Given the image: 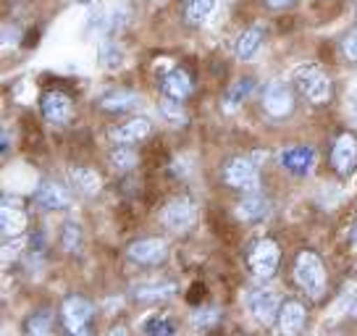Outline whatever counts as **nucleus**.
Segmentation results:
<instances>
[{
    "label": "nucleus",
    "mask_w": 357,
    "mask_h": 336,
    "mask_svg": "<svg viewBox=\"0 0 357 336\" xmlns=\"http://www.w3.org/2000/svg\"><path fill=\"white\" fill-rule=\"evenodd\" d=\"M247 305H250L252 318L260 321V323H271L273 318H279L281 305H279V297L273 291H252Z\"/></svg>",
    "instance_id": "obj_12"
},
{
    "label": "nucleus",
    "mask_w": 357,
    "mask_h": 336,
    "mask_svg": "<svg viewBox=\"0 0 357 336\" xmlns=\"http://www.w3.org/2000/svg\"><path fill=\"white\" fill-rule=\"evenodd\" d=\"M160 90L166 98H174V100H184L192 95V79L184 68H171L166 77L160 79Z\"/></svg>",
    "instance_id": "obj_16"
},
{
    "label": "nucleus",
    "mask_w": 357,
    "mask_h": 336,
    "mask_svg": "<svg viewBox=\"0 0 357 336\" xmlns=\"http://www.w3.org/2000/svg\"><path fill=\"white\" fill-rule=\"evenodd\" d=\"M111 166L116 168V171H132V168L137 166V155H134V150L119 145L111 153Z\"/></svg>",
    "instance_id": "obj_29"
},
{
    "label": "nucleus",
    "mask_w": 357,
    "mask_h": 336,
    "mask_svg": "<svg viewBox=\"0 0 357 336\" xmlns=\"http://www.w3.org/2000/svg\"><path fill=\"white\" fill-rule=\"evenodd\" d=\"M142 102V98L132 90H113L108 95L100 98V108L102 111H111V113H123V111H132Z\"/></svg>",
    "instance_id": "obj_18"
},
{
    "label": "nucleus",
    "mask_w": 357,
    "mask_h": 336,
    "mask_svg": "<svg viewBox=\"0 0 357 336\" xmlns=\"http://www.w3.org/2000/svg\"><path fill=\"white\" fill-rule=\"evenodd\" d=\"M223 181H226L229 187H234V190L247 192V194L260 190L255 163H252L250 158H242V155H234L226 160V166H223Z\"/></svg>",
    "instance_id": "obj_3"
},
{
    "label": "nucleus",
    "mask_w": 357,
    "mask_h": 336,
    "mask_svg": "<svg viewBox=\"0 0 357 336\" xmlns=\"http://www.w3.org/2000/svg\"><path fill=\"white\" fill-rule=\"evenodd\" d=\"M252 87H255V82H252V79H239L236 84H231V90L226 92V100H223L226 111H229V113L236 111V108H239V105H242V102L250 98Z\"/></svg>",
    "instance_id": "obj_23"
},
{
    "label": "nucleus",
    "mask_w": 357,
    "mask_h": 336,
    "mask_svg": "<svg viewBox=\"0 0 357 336\" xmlns=\"http://www.w3.org/2000/svg\"><path fill=\"white\" fill-rule=\"evenodd\" d=\"M142 331L145 334H174V323L166 321L163 315H153L142 323Z\"/></svg>",
    "instance_id": "obj_30"
},
{
    "label": "nucleus",
    "mask_w": 357,
    "mask_h": 336,
    "mask_svg": "<svg viewBox=\"0 0 357 336\" xmlns=\"http://www.w3.org/2000/svg\"><path fill=\"white\" fill-rule=\"evenodd\" d=\"M176 291V284H155V281H150V284H134L132 287V294L137 300H168L171 294Z\"/></svg>",
    "instance_id": "obj_22"
},
{
    "label": "nucleus",
    "mask_w": 357,
    "mask_h": 336,
    "mask_svg": "<svg viewBox=\"0 0 357 336\" xmlns=\"http://www.w3.org/2000/svg\"><path fill=\"white\" fill-rule=\"evenodd\" d=\"M181 100H174V98H166V100L158 102V111H160V116L166 119L168 123H184L187 121V113H184V108L178 105Z\"/></svg>",
    "instance_id": "obj_27"
},
{
    "label": "nucleus",
    "mask_w": 357,
    "mask_h": 336,
    "mask_svg": "<svg viewBox=\"0 0 357 336\" xmlns=\"http://www.w3.org/2000/svg\"><path fill=\"white\" fill-rule=\"evenodd\" d=\"M342 50H344V56L349 58V61H355V63H357V29H355V32H349L344 37V43H342Z\"/></svg>",
    "instance_id": "obj_32"
},
{
    "label": "nucleus",
    "mask_w": 357,
    "mask_h": 336,
    "mask_svg": "<svg viewBox=\"0 0 357 336\" xmlns=\"http://www.w3.org/2000/svg\"><path fill=\"white\" fill-rule=\"evenodd\" d=\"M126 255H129V260L139 263V266H158V263L166 260L168 247L163 239L150 236V239H137V242H132V245L126 247Z\"/></svg>",
    "instance_id": "obj_6"
},
{
    "label": "nucleus",
    "mask_w": 357,
    "mask_h": 336,
    "mask_svg": "<svg viewBox=\"0 0 357 336\" xmlns=\"http://www.w3.org/2000/svg\"><path fill=\"white\" fill-rule=\"evenodd\" d=\"M294 82H297V87L305 92V98L315 105H324L328 102L331 98V79L321 74V68L315 66V63H305V66L294 68Z\"/></svg>",
    "instance_id": "obj_2"
},
{
    "label": "nucleus",
    "mask_w": 357,
    "mask_h": 336,
    "mask_svg": "<svg viewBox=\"0 0 357 336\" xmlns=\"http://www.w3.org/2000/svg\"><path fill=\"white\" fill-rule=\"evenodd\" d=\"M100 66L105 71H119L123 66V50L116 43H102L100 45Z\"/></svg>",
    "instance_id": "obj_25"
},
{
    "label": "nucleus",
    "mask_w": 357,
    "mask_h": 336,
    "mask_svg": "<svg viewBox=\"0 0 357 336\" xmlns=\"http://www.w3.org/2000/svg\"><path fill=\"white\" fill-rule=\"evenodd\" d=\"M163 224H166V229H171V231H184L187 226H192V221H195V205H192V200H187V197H176V200H171L163 208Z\"/></svg>",
    "instance_id": "obj_9"
},
{
    "label": "nucleus",
    "mask_w": 357,
    "mask_h": 336,
    "mask_svg": "<svg viewBox=\"0 0 357 336\" xmlns=\"http://www.w3.org/2000/svg\"><path fill=\"white\" fill-rule=\"evenodd\" d=\"M347 313H349V318H352V321H357V294H352V297H349V303H347Z\"/></svg>",
    "instance_id": "obj_34"
},
{
    "label": "nucleus",
    "mask_w": 357,
    "mask_h": 336,
    "mask_svg": "<svg viewBox=\"0 0 357 336\" xmlns=\"http://www.w3.org/2000/svg\"><path fill=\"white\" fill-rule=\"evenodd\" d=\"M34 197H37V202L43 205L45 211H66L68 205H71L68 192L61 184H56V181H40Z\"/></svg>",
    "instance_id": "obj_14"
},
{
    "label": "nucleus",
    "mask_w": 357,
    "mask_h": 336,
    "mask_svg": "<svg viewBox=\"0 0 357 336\" xmlns=\"http://www.w3.org/2000/svg\"><path fill=\"white\" fill-rule=\"evenodd\" d=\"M294 0H268V6L271 8H289Z\"/></svg>",
    "instance_id": "obj_35"
},
{
    "label": "nucleus",
    "mask_w": 357,
    "mask_h": 336,
    "mask_svg": "<svg viewBox=\"0 0 357 336\" xmlns=\"http://www.w3.org/2000/svg\"><path fill=\"white\" fill-rule=\"evenodd\" d=\"M331 163H334L339 176H349L357 166V137L352 132L336 137L334 150H331Z\"/></svg>",
    "instance_id": "obj_7"
},
{
    "label": "nucleus",
    "mask_w": 357,
    "mask_h": 336,
    "mask_svg": "<svg viewBox=\"0 0 357 336\" xmlns=\"http://www.w3.org/2000/svg\"><path fill=\"white\" fill-rule=\"evenodd\" d=\"M19 37H22V32L16 29V26H3V47H13L16 43H19Z\"/></svg>",
    "instance_id": "obj_33"
},
{
    "label": "nucleus",
    "mask_w": 357,
    "mask_h": 336,
    "mask_svg": "<svg viewBox=\"0 0 357 336\" xmlns=\"http://www.w3.org/2000/svg\"><path fill=\"white\" fill-rule=\"evenodd\" d=\"M150 132H153V121L145 119V116H139V119H132V121L111 129L108 137L116 145H134V142H142L145 137H150Z\"/></svg>",
    "instance_id": "obj_10"
},
{
    "label": "nucleus",
    "mask_w": 357,
    "mask_h": 336,
    "mask_svg": "<svg viewBox=\"0 0 357 336\" xmlns=\"http://www.w3.org/2000/svg\"><path fill=\"white\" fill-rule=\"evenodd\" d=\"M263 102H266V111L273 119H284L294 111V92L287 82H273V84H268Z\"/></svg>",
    "instance_id": "obj_8"
},
{
    "label": "nucleus",
    "mask_w": 357,
    "mask_h": 336,
    "mask_svg": "<svg viewBox=\"0 0 357 336\" xmlns=\"http://www.w3.org/2000/svg\"><path fill=\"white\" fill-rule=\"evenodd\" d=\"M218 321V310H197V313L192 315V326L195 328H208V326H213Z\"/></svg>",
    "instance_id": "obj_31"
},
{
    "label": "nucleus",
    "mask_w": 357,
    "mask_h": 336,
    "mask_svg": "<svg viewBox=\"0 0 357 336\" xmlns=\"http://www.w3.org/2000/svg\"><path fill=\"white\" fill-rule=\"evenodd\" d=\"M355 119H357V111H355Z\"/></svg>",
    "instance_id": "obj_38"
},
{
    "label": "nucleus",
    "mask_w": 357,
    "mask_h": 336,
    "mask_svg": "<svg viewBox=\"0 0 357 336\" xmlns=\"http://www.w3.org/2000/svg\"><path fill=\"white\" fill-rule=\"evenodd\" d=\"M50 328H53V315L47 313V310H40V313L29 315L26 323H24V331L29 336H45Z\"/></svg>",
    "instance_id": "obj_26"
},
{
    "label": "nucleus",
    "mask_w": 357,
    "mask_h": 336,
    "mask_svg": "<svg viewBox=\"0 0 357 336\" xmlns=\"http://www.w3.org/2000/svg\"><path fill=\"white\" fill-rule=\"evenodd\" d=\"M260 43H263V29L260 26L245 29V32L236 37V58L239 61H250L260 50Z\"/></svg>",
    "instance_id": "obj_21"
},
{
    "label": "nucleus",
    "mask_w": 357,
    "mask_h": 336,
    "mask_svg": "<svg viewBox=\"0 0 357 336\" xmlns=\"http://www.w3.org/2000/svg\"><path fill=\"white\" fill-rule=\"evenodd\" d=\"M61 245H63L66 252H79V247H82V226L74 224V221L63 224V231H61Z\"/></svg>",
    "instance_id": "obj_28"
},
{
    "label": "nucleus",
    "mask_w": 357,
    "mask_h": 336,
    "mask_svg": "<svg viewBox=\"0 0 357 336\" xmlns=\"http://www.w3.org/2000/svg\"><path fill=\"white\" fill-rule=\"evenodd\" d=\"M61 318H63V323H66V328L71 334L84 336L87 334L89 318H92V303H87L84 297L71 294V297H66L63 305H61Z\"/></svg>",
    "instance_id": "obj_5"
},
{
    "label": "nucleus",
    "mask_w": 357,
    "mask_h": 336,
    "mask_svg": "<svg viewBox=\"0 0 357 336\" xmlns=\"http://www.w3.org/2000/svg\"><path fill=\"white\" fill-rule=\"evenodd\" d=\"M68 184L84 197H95L102 187L100 176L92 168H68Z\"/></svg>",
    "instance_id": "obj_17"
},
{
    "label": "nucleus",
    "mask_w": 357,
    "mask_h": 336,
    "mask_svg": "<svg viewBox=\"0 0 357 336\" xmlns=\"http://www.w3.org/2000/svg\"><path fill=\"white\" fill-rule=\"evenodd\" d=\"M79 3H84V6H92V3H98V0H79Z\"/></svg>",
    "instance_id": "obj_37"
},
{
    "label": "nucleus",
    "mask_w": 357,
    "mask_h": 336,
    "mask_svg": "<svg viewBox=\"0 0 357 336\" xmlns=\"http://www.w3.org/2000/svg\"><path fill=\"white\" fill-rule=\"evenodd\" d=\"M302 326H305V307H302L300 303H294V300L281 305V310H279L281 331H284V334H300Z\"/></svg>",
    "instance_id": "obj_19"
},
{
    "label": "nucleus",
    "mask_w": 357,
    "mask_h": 336,
    "mask_svg": "<svg viewBox=\"0 0 357 336\" xmlns=\"http://www.w3.org/2000/svg\"><path fill=\"white\" fill-rule=\"evenodd\" d=\"M40 108H43V116L50 123H66L68 116H71V98L56 90L45 92L43 100H40Z\"/></svg>",
    "instance_id": "obj_13"
},
{
    "label": "nucleus",
    "mask_w": 357,
    "mask_h": 336,
    "mask_svg": "<svg viewBox=\"0 0 357 336\" xmlns=\"http://www.w3.org/2000/svg\"><path fill=\"white\" fill-rule=\"evenodd\" d=\"M279 160L289 174L305 176V174H310L312 166H315V153H312V147H302V145L287 147V150H281Z\"/></svg>",
    "instance_id": "obj_11"
},
{
    "label": "nucleus",
    "mask_w": 357,
    "mask_h": 336,
    "mask_svg": "<svg viewBox=\"0 0 357 336\" xmlns=\"http://www.w3.org/2000/svg\"><path fill=\"white\" fill-rule=\"evenodd\" d=\"M279 245L273 242V239H260L255 247H252V252H250V270L255 273L257 279H271L273 273H276V266H279Z\"/></svg>",
    "instance_id": "obj_4"
},
{
    "label": "nucleus",
    "mask_w": 357,
    "mask_h": 336,
    "mask_svg": "<svg viewBox=\"0 0 357 336\" xmlns=\"http://www.w3.org/2000/svg\"><path fill=\"white\" fill-rule=\"evenodd\" d=\"M294 279L300 284L305 294L310 297V300H321V294L326 289V266L324 260L318 258L315 252L310 250H305L297 255L294 260Z\"/></svg>",
    "instance_id": "obj_1"
},
{
    "label": "nucleus",
    "mask_w": 357,
    "mask_h": 336,
    "mask_svg": "<svg viewBox=\"0 0 357 336\" xmlns=\"http://www.w3.org/2000/svg\"><path fill=\"white\" fill-rule=\"evenodd\" d=\"M0 224H3V236L8 239H19L22 231L26 229V213L16 200H3V213H0Z\"/></svg>",
    "instance_id": "obj_15"
},
{
    "label": "nucleus",
    "mask_w": 357,
    "mask_h": 336,
    "mask_svg": "<svg viewBox=\"0 0 357 336\" xmlns=\"http://www.w3.org/2000/svg\"><path fill=\"white\" fill-rule=\"evenodd\" d=\"M266 213H268V202L257 192H250L245 200L236 205V215L242 221H260V218H266Z\"/></svg>",
    "instance_id": "obj_20"
},
{
    "label": "nucleus",
    "mask_w": 357,
    "mask_h": 336,
    "mask_svg": "<svg viewBox=\"0 0 357 336\" xmlns=\"http://www.w3.org/2000/svg\"><path fill=\"white\" fill-rule=\"evenodd\" d=\"M349 239H352V245H357V224H352L349 229Z\"/></svg>",
    "instance_id": "obj_36"
},
{
    "label": "nucleus",
    "mask_w": 357,
    "mask_h": 336,
    "mask_svg": "<svg viewBox=\"0 0 357 336\" xmlns=\"http://www.w3.org/2000/svg\"><path fill=\"white\" fill-rule=\"evenodd\" d=\"M215 8V0H187V8H184V16L190 24H202Z\"/></svg>",
    "instance_id": "obj_24"
}]
</instances>
